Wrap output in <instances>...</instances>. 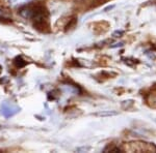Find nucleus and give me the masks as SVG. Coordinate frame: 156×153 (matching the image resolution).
I'll return each mask as SVG.
<instances>
[{"label": "nucleus", "mask_w": 156, "mask_h": 153, "mask_svg": "<svg viewBox=\"0 0 156 153\" xmlns=\"http://www.w3.org/2000/svg\"><path fill=\"white\" fill-rule=\"evenodd\" d=\"M125 150L130 152H156V146L149 143L132 142L125 146Z\"/></svg>", "instance_id": "f257e3e1"}, {"label": "nucleus", "mask_w": 156, "mask_h": 153, "mask_svg": "<svg viewBox=\"0 0 156 153\" xmlns=\"http://www.w3.org/2000/svg\"><path fill=\"white\" fill-rule=\"evenodd\" d=\"M19 112V108L12 102H3L1 106V113L5 117H12Z\"/></svg>", "instance_id": "f03ea898"}, {"label": "nucleus", "mask_w": 156, "mask_h": 153, "mask_svg": "<svg viewBox=\"0 0 156 153\" xmlns=\"http://www.w3.org/2000/svg\"><path fill=\"white\" fill-rule=\"evenodd\" d=\"M147 102L150 107L156 108V88L152 90V92H150L149 95L147 97Z\"/></svg>", "instance_id": "7ed1b4c3"}, {"label": "nucleus", "mask_w": 156, "mask_h": 153, "mask_svg": "<svg viewBox=\"0 0 156 153\" xmlns=\"http://www.w3.org/2000/svg\"><path fill=\"white\" fill-rule=\"evenodd\" d=\"M12 5H22V4H26L32 0H9Z\"/></svg>", "instance_id": "20e7f679"}, {"label": "nucleus", "mask_w": 156, "mask_h": 153, "mask_svg": "<svg viewBox=\"0 0 156 153\" xmlns=\"http://www.w3.org/2000/svg\"><path fill=\"white\" fill-rule=\"evenodd\" d=\"M107 1H109V0H94V1H93L92 6L93 7H97V6L101 5V4L105 3V2H107Z\"/></svg>", "instance_id": "39448f33"}, {"label": "nucleus", "mask_w": 156, "mask_h": 153, "mask_svg": "<svg viewBox=\"0 0 156 153\" xmlns=\"http://www.w3.org/2000/svg\"><path fill=\"white\" fill-rule=\"evenodd\" d=\"M117 112H106V113H98L99 116H112V115H117Z\"/></svg>", "instance_id": "423d86ee"}, {"label": "nucleus", "mask_w": 156, "mask_h": 153, "mask_svg": "<svg viewBox=\"0 0 156 153\" xmlns=\"http://www.w3.org/2000/svg\"><path fill=\"white\" fill-rule=\"evenodd\" d=\"M0 18H3V12L0 11Z\"/></svg>", "instance_id": "0eeeda50"}]
</instances>
